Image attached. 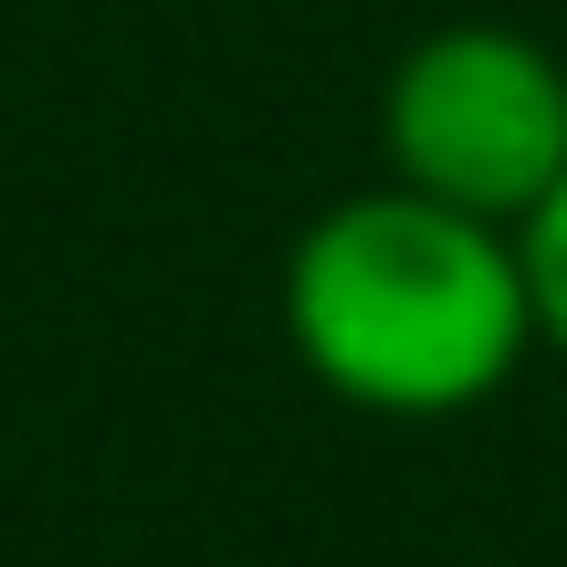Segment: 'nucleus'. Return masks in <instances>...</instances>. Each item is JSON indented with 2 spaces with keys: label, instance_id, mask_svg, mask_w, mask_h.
I'll use <instances>...</instances> for the list:
<instances>
[{
  "label": "nucleus",
  "instance_id": "7ed1b4c3",
  "mask_svg": "<svg viewBox=\"0 0 567 567\" xmlns=\"http://www.w3.org/2000/svg\"><path fill=\"white\" fill-rule=\"evenodd\" d=\"M515 252H526V295H536V347L567 358V179L515 221Z\"/></svg>",
  "mask_w": 567,
  "mask_h": 567
},
{
  "label": "nucleus",
  "instance_id": "f03ea898",
  "mask_svg": "<svg viewBox=\"0 0 567 567\" xmlns=\"http://www.w3.org/2000/svg\"><path fill=\"white\" fill-rule=\"evenodd\" d=\"M379 147L389 179L515 231L567 179V63L515 21H442L389 63Z\"/></svg>",
  "mask_w": 567,
  "mask_h": 567
},
{
  "label": "nucleus",
  "instance_id": "f257e3e1",
  "mask_svg": "<svg viewBox=\"0 0 567 567\" xmlns=\"http://www.w3.org/2000/svg\"><path fill=\"white\" fill-rule=\"evenodd\" d=\"M284 347L368 421L484 410L536 358L526 252L505 221H473L410 179L347 189L284 252Z\"/></svg>",
  "mask_w": 567,
  "mask_h": 567
}]
</instances>
